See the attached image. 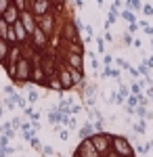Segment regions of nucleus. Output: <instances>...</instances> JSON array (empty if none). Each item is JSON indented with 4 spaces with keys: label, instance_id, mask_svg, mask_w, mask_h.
Segmentation results:
<instances>
[{
    "label": "nucleus",
    "instance_id": "1",
    "mask_svg": "<svg viewBox=\"0 0 153 157\" xmlns=\"http://www.w3.org/2000/svg\"><path fill=\"white\" fill-rule=\"evenodd\" d=\"M32 69H34V61L27 59V57H21L17 61V71H15V80L13 84H29L32 82Z\"/></svg>",
    "mask_w": 153,
    "mask_h": 157
},
{
    "label": "nucleus",
    "instance_id": "2",
    "mask_svg": "<svg viewBox=\"0 0 153 157\" xmlns=\"http://www.w3.org/2000/svg\"><path fill=\"white\" fill-rule=\"evenodd\" d=\"M38 27H40L44 34H48V36H55L57 32H61V19L55 13L42 15V17H38Z\"/></svg>",
    "mask_w": 153,
    "mask_h": 157
},
{
    "label": "nucleus",
    "instance_id": "3",
    "mask_svg": "<svg viewBox=\"0 0 153 157\" xmlns=\"http://www.w3.org/2000/svg\"><path fill=\"white\" fill-rule=\"evenodd\" d=\"M90 140H92V145L94 149L101 153V155H107L109 151H111V143H113V134H109V132H96L90 136Z\"/></svg>",
    "mask_w": 153,
    "mask_h": 157
},
{
    "label": "nucleus",
    "instance_id": "4",
    "mask_svg": "<svg viewBox=\"0 0 153 157\" xmlns=\"http://www.w3.org/2000/svg\"><path fill=\"white\" fill-rule=\"evenodd\" d=\"M111 149L116 153H120L122 157H134V147H132V143H130L126 136H122V134H113Z\"/></svg>",
    "mask_w": 153,
    "mask_h": 157
},
{
    "label": "nucleus",
    "instance_id": "5",
    "mask_svg": "<svg viewBox=\"0 0 153 157\" xmlns=\"http://www.w3.org/2000/svg\"><path fill=\"white\" fill-rule=\"evenodd\" d=\"M57 78L61 80V84L65 88V92H73L76 90V84H73V78H71L69 67L63 63V59L59 57V67H57Z\"/></svg>",
    "mask_w": 153,
    "mask_h": 157
},
{
    "label": "nucleus",
    "instance_id": "6",
    "mask_svg": "<svg viewBox=\"0 0 153 157\" xmlns=\"http://www.w3.org/2000/svg\"><path fill=\"white\" fill-rule=\"evenodd\" d=\"M59 57L63 59V63L71 67V69H84V55H76V52H69V50L61 48Z\"/></svg>",
    "mask_w": 153,
    "mask_h": 157
},
{
    "label": "nucleus",
    "instance_id": "7",
    "mask_svg": "<svg viewBox=\"0 0 153 157\" xmlns=\"http://www.w3.org/2000/svg\"><path fill=\"white\" fill-rule=\"evenodd\" d=\"M29 42H32V44H34L40 52H44V50H48V46H50V36H48V34H44L40 27H36L34 34L29 36Z\"/></svg>",
    "mask_w": 153,
    "mask_h": 157
},
{
    "label": "nucleus",
    "instance_id": "8",
    "mask_svg": "<svg viewBox=\"0 0 153 157\" xmlns=\"http://www.w3.org/2000/svg\"><path fill=\"white\" fill-rule=\"evenodd\" d=\"M48 80H50V78H48V73L44 71V67L40 65V61H34V69H32V84L46 88Z\"/></svg>",
    "mask_w": 153,
    "mask_h": 157
},
{
    "label": "nucleus",
    "instance_id": "9",
    "mask_svg": "<svg viewBox=\"0 0 153 157\" xmlns=\"http://www.w3.org/2000/svg\"><path fill=\"white\" fill-rule=\"evenodd\" d=\"M53 6H55V0H36L29 4V11L36 15V19L38 17H42V15H48V13H53Z\"/></svg>",
    "mask_w": 153,
    "mask_h": 157
},
{
    "label": "nucleus",
    "instance_id": "10",
    "mask_svg": "<svg viewBox=\"0 0 153 157\" xmlns=\"http://www.w3.org/2000/svg\"><path fill=\"white\" fill-rule=\"evenodd\" d=\"M2 19H4V21H6L9 25H15L17 21H19V19H21V11H19L15 4H11L6 11L2 13Z\"/></svg>",
    "mask_w": 153,
    "mask_h": 157
},
{
    "label": "nucleus",
    "instance_id": "11",
    "mask_svg": "<svg viewBox=\"0 0 153 157\" xmlns=\"http://www.w3.org/2000/svg\"><path fill=\"white\" fill-rule=\"evenodd\" d=\"M13 29H15V36H17V44H27V42H29V32L23 27L21 19L13 25Z\"/></svg>",
    "mask_w": 153,
    "mask_h": 157
},
{
    "label": "nucleus",
    "instance_id": "12",
    "mask_svg": "<svg viewBox=\"0 0 153 157\" xmlns=\"http://www.w3.org/2000/svg\"><path fill=\"white\" fill-rule=\"evenodd\" d=\"M23 57V46L21 44H13L11 46V52H9V59H6V63L4 65H17V61ZM2 65V67H4Z\"/></svg>",
    "mask_w": 153,
    "mask_h": 157
},
{
    "label": "nucleus",
    "instance_id": "13",
    "mask_svg": "<svg viewBox=\"0 0 153 157\" xmlns=\"http://www.w3.org/2000/svg\"><path fill=\"white\" fill-rule=\"evenodd\" d=\"M46 90H48V92H57V94H63V92H65V88H63V84H61V80L57 78V73L48 80Z\"/></svg>",
    "mask_w": 153,
    "mask_h": 157
},
{
    "label": "nucleus",
    "instance_id": "14",
    "mask_svg": "<svg viewBox=\"0 0 153 157\" xmlns=\"http://www.w3.org/2000/svg\"><path fill=\"white\" fill-rule=\"evenodd\" d=\"M63 48L69 50V52H76V55H86V44L84 42H65Z\"/></svg>",
    "mask_w": 153,
    "mask_h": 157
},
{
    "label": "nucleus",
    "instance_id": "15",
    "mask_svg": "<svg viewBox=\"0 0 153 157\" xmlns=\"http://www.w3.org/2000/svg\"><path fill=\"white\" fill-rule=\"evenodd\" d=\"M92 134H96V132H94L92 121H86L84 126H80V128H78V136H80V140H84V138H90Z\"/></svg>",
    "mask_w": 153,
    "mask_h": 157
},
{
    "label": "nucleus",
    "instance_id": "16",
    "mask_svg": "<svg viewBox=\"0 0 153 157\" xmlns=\"http://www.w3.org/2000/svg\"><path fill=\"white\" fill-rule=\"evenodd\" d=\"M9 52H11V44H9L4 38H0V65H4V63H6Z\"/></svg>",
    "mask_w": 153,
    "mask_h": 157
},
{
    "label": "nucleus",
    "instance_id": "17",
    "mask_svg": "<svg viewBox=\"0 0 153 157\" xmlns=\"http://www.w3.org/2000/svg\"><path fill=\"white\" fill-rule=\"evenodd\" d=\"M126 103V98L120 94L118 90H111L109 92V97H107V105H124Z\"/></svg>",
    "mask_w": 153,
    "mask_h": 157
},
{
    "label": "nucleus",
    "instance_id": "18",
    "mask_svg": "<svg viewBox=\"0 0 153 157\" xmlns=\"http://www.w3.org/2000/svg\"><path fill=\"white\" fill-rule=\"evenodd\" d=\"M120 17L124 21H128V23H136V15H134V11H130V9H122L120 11Z\"/></svg>",
    "mask_w": 153,
    "mask_h": 157
},
{
    "label": "nucleus",
    "instance_id": "19",
    "mask_svg": "<svg viewBox=\"0 0 153 157\" xmlns=\"http://www.w3.org/2000/svg\"><path fill=\"white\" fill-rule=\"evenodd\" d=\"M27 103H29V105H36V103H38V101H40V92H38V90H36V88H32V86H29V90H27Z\"/></svg>",
    "mask_w": 153,
    "mask_h": 157
},
{
    "label": "nucleus",
    "instance_id": "20",
    "mask_svg": "<svg viewBox=\"0 0 153 157\" xmlns=\"http://www.w3.org/2000/svg\"><path fill=\"white\" fill-rule=\"evenodd\" d=\"M126 9H130V11H143V2L141 0H126Z\"/></svg>",
    "mask_w": 153,
    "mask_h": 157
},
{
    "label": "nucleus",
    "instance_id": "21",
    "mask_svg": "<svg viewBox=\"0 0 153 157\" xmlns=\"http://www.w3.org/2000/svg\"><path fill=\"white\" fill-rule=\"evenodd\" d=\"M94 42H96V50H99V55L103 57V55L107 52V46H105V38L96 36V38H94Z\"/></svg>",
    "mask_w": 153,
    "mask_h": 157
},
{
    "label": "nucleus",
    "instance_id": "22",
    "mask_svg": "<svg viewBox=\"0 0 153 157\" xmlns=\"http://www.w3.org/2000/svg\"><path fill=\"white\" fill-rule=\"evenodd\" d=\"M118 19H120V11H116V9H109V15H107V23L113 25V23H118Z\"/></svg>",
    "mask_w": 153,
    "mask_h": 157
},
{
    "label": "nucleus",
    "instance_id": "23",
    "mask_svg": "<svg viewBox=\"0 0 153 157\" xmlns=\"http://www.w3.org/2000/svg\"><path fill=\"white\" fill-rule=\"evenodd\" d=\"M132 132H136V134H145V120H141V121H132Z\"/></svg>",
    "mask_w": 153,
    "mask_h": 157
},
{
    "label": "nucleus",
    "instance_id": "24",
    "mask_svg": "<svg viewBox=\"0 0 153 157\" xmlns=\"http://www.w3.org/2000/svg\"><path fill=\"white\" fill-rule=\"evenodd\" d=\"M130 92H132V94H143L141 80H139V82H136V80H132V82H130Z\"/></svg>",
    "mask_w": 153,
    "mask_h": 157
},
{
    "label": "nucleus",
    "instance_id": "25",
    "mask_svg": "<svg viewBox=\"0 0 153 157\" xmlns=\"http://www.w3.org/2000/svg\"><path fill=\"white\" fill-rule=\"evenodd\" d=\"M139 103H141V94H130L126 98V105L128 107H139Z\"/></svg>",
    "mask_w": 153,
    "mask_h": 157
},
{
    "label": "nucleus",
    "instance_id": "26",
    "mask_svg": "<svg viewBox=\"0 0 153 157\" xmlns=\"http://www.w3.org/2000/svg\"><path fill=\"white\" fill-rule=\"evenodd\" d=\"M113 63H116L118 67H122L124 71H130V67H132L128 61H126V59H122V57H116V61H113Z\"/></svg>",
    "mask_w": 153,
    "mask_h": 157
},
{
    "label": "nucleus",
    "instance_id": "27",
    "mask_svg": "<svg viewBox=\"0 0 153 157\" xmlns=\"http://www.w3.org/2000/svg\"><path fill=\"white\" fill-rule=\"evenodd\" d=\"M132 40H134L132 34H128V32H124V34H122V44H124V46H132Z\"/></svg>",
    "mask_w": 153,
    "mask_h": 157
},
{
    "label": "nucleus",
    "instance_id": "28",
    "mask_svg": "<svg viewBox=\"0 0 153 157\" xmlns=\"http://www.w3.org/2000/svg\"><path fill=\"white\" fill-rule=\"evenodd\" d=\"M118 92H120L124 98H128L130 94H132V92H130V88H128V86H124V84H118Z\"/></svg>",
    "mask_w": 153,
    "mask_h": 157
},
{
    "label": "nucleus",
    "instance_id": "29",
    "mask_svg": "<svg viewBox=\"0 0 153 157\" xmlns=\"http://www.w3.org/2000/svg\"><path fill=\"white\" fill-rule=\"evenodd\" d=\"M92 126H94V132H103V130H105V117L92 121Z\"/></svg>",
    "mask_w": 153,
    "mask_h": 157
},
{
    "label": "nucleus",
    "instance_id": "30",
    "mask_svg": "<svg viewBox=\"0 0 153 157\" xmlns=\"http://www.w3.org/2000/svg\"><path fill=\"white\" fill-rule=\"evenodd\" d=\"M9 29H11V25H9L6 21H4V19H2V21H0V38L6 36V34H9Z\"/></svg>",
    "mask_w": 153,
    "mask_h": 157
},
{
    "label": "nucleus",
    "instance_id": "31",
    "mask_svg": "<svg viewBox=\"0 0 153 157\" xmlns=\"http://www.w3.org/2000/svg\"><path fill=\"white\" fill-rule=\"evenodd\" d=\"M139 29H141L139 21H136V23H128V27H126V32H128V34H132V36H134V34H139Z\"/></svg>",
    "mask_w": 153,
    "mask_h": 157
},
{
    "label": "nucleus",
    "instance_id": "32",
    "mask_svg": "<svg viewBox=\"0 0 153 157\" xmlns=\"http://www.w3.org/2000/svg\"><path fill=\"white\" fill-rule=\"evenodd\" d=\"M143 15H145V17H151L153 19V4H143Z\"/></svg>",
    "mask_w": 153,
    "mask_h": 157
},
{
    "label": "nucleus",
    "instance_id": "33",
    "mask_svg": "<svg viewBox=\"0 0 153 157\" xmlns=\"http://www.w3.org/2000/svg\"><path fill=\"white\" fill-rule=\"evenodd\" d=\"M130 78H132V80H136V82H139V80H141L143 75H141V71H139V67H130Z\"/></svg>",
    "mask_w": 153,
    "mask_h": 157
},
{
    "label": "nucleus",
    "instance_id": "34",
    "mask_svg": "<svg viewBox=\"0 0 153 157\" xmlns=\"http://www.w3.org/2000/svg\"><path fill=\"white\" fill-rule=\"evenodd\" d=\"M59 138L63 140V143H67V140H69V128H63V130H59Z\"/></svg>",
    "mask_w": 153,
    "mask_h": 157
},
{
    "label": "nucleus",
    "instance_id": "35",
    "mask_svg": "<svg viewBox=\"0 0 153 157\" xmlns=\"http://www.w3.org/2000/svg\"><path fill=\"white\" fill-rule=\"evenodd\" d=\"M103 38H105V42H109V44H118V40H116V36H113L111 32H105Z\"/></svg>",
    "mask_w": 153,
    "mask_h": 157
},
{
    "label": "nucleus",
    "instance_id": "36",
    "mask_svg": "<svg viewBox=\"0 0 153 157\" xmlns=\"http://www.w3.org/2000/svg\"><path fill=\"white\" fill-rule=\"evenodd\" d=\"M2 105H4V109H11V111H13L15 107H17V105H15V101H13L11 97H9V98H4V101H2Z\"/></svg>",
    "mask_w": 153,
    "mask_h": 157
},
{
    "label": "nucleus",
    "instance_id": "37",
    "mask_svg": "<svg viewBox=\"0 0 153 157\" xmlns=\"http://www.w3.org/2000/svg\"><path fill=\"white\" fill-rule=\"evenodd\" d=\"M109 78H113V80H116V82L120 84V78H122V71H120V69H113V67H111V71H109Z\"/></svg>",
    "mask_w": 153,
    "mask_h": 157
},
{
    "label": "nucleus",
    "instance_id": "38",
    "mask_svg": "<svg viewBox=\"0 0 153 157\" xmlns=\"http://www.w3.org/2000/svg\"><path fill=\"white\" fill-rule=\"evenodd\" d=\"M139 71H141L143 78H145V75H151V73H149V67L145 65V61H141V65H139Z\"/></svg>",
    "mask_w": 153,
    "mask_h": 157
},
{
    "label": "nucleus",
    "instance_id": "39",
    "mask_svg": "<svg viewBox=\"0 0 153 157\" xmlns=\"http://www.w3.org/2000/svg\"><path fill=\"white\" fill-rule=\"evenodd\" d=\"M11 4H13V0H0V15L6 11V9H9Z\"/></svg>",
    "mask_w": 153,
    "mask_h": 157
},
{
    "label": "nucleus",
    "instance_id": "40",
    "mask_svg": "<svg viewBox=\"0 0 153 157\" xmlns=\"http://www.w3.org/2000/svg\"><path fill=\"white\" fill-rule=\"evenodd\" d=\"M29 145L34 147L36 151H42V143H40V140H38V138H36V136H34V138H32V140H29Z\"/></svg>",
    "mask_w": 153,
    "mask_h": 157
},
{
    "label": "nucleus",
    "instance_id": "41",
    "mask_svg": "<svg viewBox=\"0 0 153 157\" xmlns=\"http://www.w3.org/2000/svg\"><path fill=\"white\" fill-rule=\"evenodd\" d=\"M101 59H103V65H113V61H116L113 57H111V55H107V52L103 55V57H101Z\"/></svg>",
    "mask_w": 153,
    "mask_h": 157
},
{
    "label": "nucleus",
    "instance_id": "42",
    "mask_svg": "<svg viewBox=\"0 0 153 157\" xmlns=\"http://www.w3.org/2000/svg\"><path fill=\"white\" fill-rule=\"evenodd\" d=\"M111 9H116V11H122V9H124V2H122V0H113V2H111Z\"/></svg>",
    "mask_w": 153,
    "mask_h": 157
},
{
    "label": "nucleus",
    "instance_id": "43",
    "mask_svg": "<svg viewBox=\"0 0 153 157\" xmlns=\"http://www.w3.org/2000/svg\"><path fill=\"white\" fill-rule=\"evenodd\" d=\"M84 32H86V36H92V34H94V27H92L90 23H84ZM92 38H94V36H92Z\"/></svg>",
    "mask_w": 153,
    "mask_h": 157
},
{
    "label": "nucleus",
    "instance_id": "44",
    "mask_svg": "<svg viewBox=\"0 0 153 157\" xmlns=\"http://www.w3.org/2000/svg\"><path fill=\"white\" fill-rule=\"evenodd\" d=\"M132 48H143V40L141 38H134V40H132Z\"/></svg>",
    "mask_w": 153,
    "mask_h": 157
},
{
    "label": "nucleus",
    "instance_id": "45",
    "mask_svg": "<svg viewBox=\"0 0 153 157\" xmlns=\"http://www.w3.org/2000/svg\"><path fill=\"white\" fill-rule=\"evenodd\" d=\"M4 94L6 97H13L15 94V86H4Z\"/></svg>",
    "mask_w": 153,
    "mask_h": 157
},
{
    "label": "nucleus",
    "instance_id": "46",
    "mask_svg": "<svg viewBox=\"0 0 153 157\" xmlns=\"http://www.w3.org/2000/svg\"><path fill=\"white\" fill-rule=\"evenodd\" d=\"M143 61H145V65H147L149 69H153V55H151V57H145Z\"/></svg>",
    "mask_w": 153,
    "mask_h": 157
},
{
    "label": "nucleus",
    "instance_id": "47",
    "mask_svg": "<svg viewBox=\"0 0 153 157\" xmlns=\"http://www.w3.org/2000/svg\"><path fill=\"white\" fill-rule=\"evenodd\" d=\"M53 147H42V155H53Z\"/></svg>",
    "mask_w": 153,
    "mask_h": 157
},
{
    "label": "nucleus",
    "instance_id": "48",
    "mask_svg": "<svg viewBox=\"0 0 153 157\" xmlns=\"http://www.w3.org/2000/svg\"><path fill=\"white\" fill-rule=\"evenodd\" d=\"M11 124H13V128H21V124H23V121L19 120V117H13V121H11Z\"/></svg>",
    "mask_w": 153,
    "mask_h": 157
},
{
    "label": "nucleus",
    "instance_id": "49",
    "mask_svg": "<svg viewBox=\"0 0 153 157\" xmlns=\"http://www.w3.org/2000/svg\"><path fill=\"white\" fill-rule=\"evenodd\" d=\"M124 111H126V115H130V117L134 115V107H128V105H126V107H124Z\"/></svg>",
    "mask_w": 153,
    "mask_h": 157
},
{
    "label": "nucleus",
    "instance_id": "50",
    "mask_svg": "<svg viewBox=\"0 0 153 157\" xmlns=\"http://www.w3.org/2000/svg\"><path fill=\"white\" fill-rule=\"evenodd\" d=\"M139 25H141V29H145V27H149V21H147V19H141Z\"/></svg>",
    "mask_w": 153,
    "mask_h": 157
},
{
    "label": "nucleus",
    "instance_id": "51",
    "mask_svg": "<svg viewBox=\"0 0 153 157\" xmlns=\"http://www.w3.org/2000/svg\"><path fill=\"white\" fill-rule=\"evenodd\" d=\"M73 2H76V6H78V9H84V2H82V0H73Z\"/></svg>",
    "mask_w": 153,
    "mask_h": 157
},
{
    "label": "nucleus",
    "instance_id": "52",
    "mask_svg": "<svg viewBox=\"0 0 153 157\" xmlns=\"http://www.w3.org/2000/svg\"><path fill=\"white\" fill-rule=\"evenodd\" d=\"M4 115V105H0V117Z\"/></svg>",
    "mask_w": 153,
    "mask_h": 157
},
{
    "label": "nucleus",
    "instance_id": "53",
    "mask_svg": "<svg viewBox=\"0 0 153 157\" xmlns=\"http://www.w3.org/2000/svg\"><path fill=\"white\" fill-rule=\"evenodd\" d=\"M151 55H153V38H151Z\"/></svg>",
    "mask_w": 153,
    "mask_h": 157
},
{
    "label": "nucleus",
    "instance_id": "54",
    "mask_svg": "<svg viewBox=\"0 0 153 157\" xmlns=\"http://www.w3.org/2000/svg\"><path fill=\"white\" fill-rule=\"evenodd\" d=\"M32 2H36V0H29V4H32Z\"/></svg>",
    "mask_w": 153,
    "mask_h": 157
},
{
    "label": "nucleus",
    "instance_id": "55",
    "mask_svg": "<svg viewBox=\"0 0 153 157\" xmlns=\"http://www.w3.org/2000/svg\"><path fill=\"white\" fill-rule=\"evenodd\" d=\"M0 21H2V15H0Z\"/></svg>",
    "mask_w": 153,
    "mask_h": 157
}]
</instances>
